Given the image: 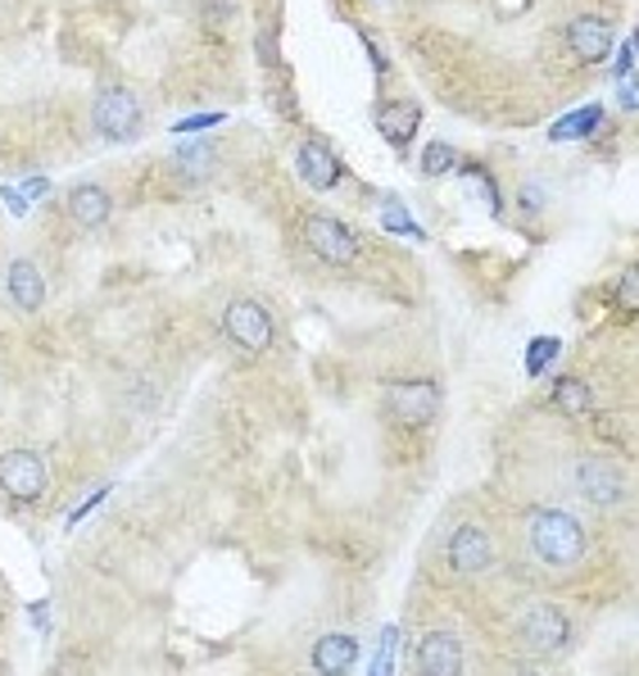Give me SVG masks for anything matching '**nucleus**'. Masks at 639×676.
I'll return each mask as SVG.
<instances>
[{"label": "nucleus", "mask_w": 639, "mask_h": 676, "mask_svg": "<svg viewBox=\"0 0 639 676\" xmlns=\"http://www.w3.org/2000/svg\"><path fill=\"white\" fill-rule=\"evenodd\" d=\"M526 541H531L536 558L549 563V568H572V563L585 558V527L562 513V509H536L531 517H526Z\"/></svg>", "instance_id": "f257e3e1"}, {"label": "nucleus", "mask_w": 639, "mask_h": 676, "mask_svg": "<svg viewBox=\"0 0 639 676\" xmlns=\"http://www.w3.org/2000/svg\"><path fill=\"white\" fill-rule=\"evenodd\" d=\"M91 128H96V137L114 141V145L136 141L141 137V100L128 87H100L91 100Z\"/></svg>", "instance_id": "f03ea898"}, {"label": "nucleus", "mask_w": 639, "mask_h": 676, "mask_svg": "<svg viewBox=\"0 0 639 676\" xmlns=\"http://www.w3.org/2000/svg\"><path fill=\"white\" fill-rule=\"evenodd\" d=\"M46 486H51V472L32 449H5V455H0V491L10 500L36 504L46 495Z\"/></svg>", "instance_id": "7ed1b4c3"}, {"label": "nucleus", "mask_w": 639, "mask_h": 676, "mask_svg": "<svg viewBox=\"0 0 639 676\" xmlns=\"http://www.w3.org/2000/svg\"><path fill=\"white\" fill-rule=\"evenodd\" d=\"M222 331L232 336V341L250 355H263L273 341H277V323L273 314L258 305V299H232L228 314H222Z\"/></svg>", "instance_id": "20e7f679"}, {"label": "nucleus", "mask_w": 639, "mask_h": 676, "mask_svg": "<svg viewBox=\"0 0 639 676\" xmlns=\"http://www.w3.org/2000/svg\"><path fill=\"white\" fill-rule=\"evenodd\" d=\"M517 631H521V645L531 650V654H558L562 645L572 641V622H568V613L553 609V604L526 609L521 622H517Z\"/></svg>", "instance_id": "39448f33"}, {"label": "nucleus", "mask_w": 639, "mask_h": 676, "mask_svg": "<svg viewBox=\"0 0 639 676\" xmlns=\"http://www.w3.org/2000/svg\"><path fill=\"white\" fill-rule=\"evenodd\" d=\"M386 404H390V418L399 427H427V423H436V413H440V386L422 382V378L418 382H395Z\"/></svg>", "instance_id": "423d86ee"}, {"label": "nucleus", "mask_w": 639, "mask_h": 676, "mask_svg": "<svg viewBox=\"0 0 639 676\" xmlns=\"http://www.w3.org/2000/svg\"><path fill=\"white\" fill-rule=\"evenodd\" d=\"M576 491L594 509H617L626 500V472L613 459H581L576 464Z\"/></svg>", "instance_id": "0eeeda50"}, {"label": "nucleus", "mask_w": 639, "mask_h": 676, "mask_svg": "<svg viewBox=\"0 0 639 676\" xmlns=\"http://www.w3.org/2000/svg\"><path fill=\"white\" fill-rule=\"evenodd\" d=\"M305 246L322 259V264H354L359 259V241H354V232L345 228V222H335V218H327V214H313L309 222H305Z\"/></svg>", "instance_id": "6e6552de"}, {"label": "nucleus", "mask_w": 639, "mask_h": 676, "mask_svg": "<svg viewBox=\"0 0 639 676\" xmlns=\"http://www.w3.org/2000/svg\"><path fill=\"white\" fill-rule=\"evenodd\" d=\"M495 563V541L485 527H476V522H463V527L449 536V568L463 573V577H476Z\"/></svg>", "instance_id": "1a4fd4ad"}, {"label": "nucleus", "mask_w": 639, "mask_h": 676, "mask_svg": "<svg viewBox=\"0 0 639 676\" xmlns=\"http://www.w3.org/2000/svg\"><path fill=\"white\" fill-rule=\"evenodd\" d=\"M418 672L422 676H459L463 672V645L454 631H427L418 641Z\"/></svg>", "instance_id": "9d476101"}, {"label": "nucleus", "mask_w": 639, "mask_h": 676, "mask_svg": "<svg viewBox=\"0 0 639 676\" xmlns=\"http://www.w3.org/2000/svg\"><path fill=\"white\" fill-rule=\"evenodd\" d=\"M295 168H299V177L313 186V192H331V186L341 182V160H335V150L327 141H318V137H309L305 145H299Z\"/></svg>", "instance_id": "9b49d317"}, {"label": "nucleus", "mask_w": 639, "mask_h": 676, "mask_svg": "<svg viewBox=\"0 0 639 676\" xmlns=\"http://www.w3.org/2000/svg\"><path fill=\"white\" fill-rule=\"evenodd\" d=\"M568 42H572V51L585 59V64H598V59H608V51H613V23L608 19H598V14H581V19H572L568 23Z\"/></svg>", "instance_id": "f8f14e48"}, {"label": "nucleus", "mask_w": 639, "mask_h": 676, "mask_svg": "<svg viewBox=\"0 0 639 676\" xmlns=\"http://www.w3.org/2000/svg\"><path fill=\"white\" fill-rule=\"evenodd\" d=\"M5 286H10V299L23 309V314H36L46 305V277L32 259H14L10 273H5Z\"/></svg>", "instance_id": "ddd939ff"}, {"label": "nucleus", "mask_w": 639, "mask_h": 676, "mask_svg": "<svg viewBox=\"0 0 639 676\" xmlns=\"http://www.w3.org/2000/svg\"><path fill=\"white\" fill-rule=\"evenodd\" d=\"M418 123H422V115H418V105H412V100H390V105L377 109V132H382L390 145H399V150L412 141Z\"/></svg>", "instance_id": "4468645a"}, {"label": "nucleus", "mask_w": 639, "mask_h": 676, "mask_svg": "<svg viewBox=\"0 0 639 676\" xmlns=\"http://www.w3.org/2000/svg\"><path fill=\"white\" fill-rule=\"evenodd\" d=\"M354 663H359V645L350 635H322L313 645V672H322V676H345V672H354Z\"/></svg>", "instance_id": "2eb2a0df"}, {"label": "nucleus", "mask_w": 639, "mask_h": 676, "mask_svg": "<svg viewBox=\"0 0 639 676\" xmlns=\"http://www.w3.org/2000/svg\"><path fill=\"white\" fill-rule=\"evenodd\" d=\"M109 209H114V205H109L104 186L87 182V186H73V192H68V214L78 218L82 228H100V222H109Z\"/></svg>", "instance_id": "dca6fc26"}, {"label": "nucleus", "mask_w": 639, "mask_h": 676, "mask_svg": "<svg viewBox=\"0 0 639 676\" xmlns=\"http://www.w3.org/2000/svg\"><path fill=\"white\" fill-rule=\"evenodd\" d=\"M553 404L568 413V418H585V413L594 408V391L581 378H558L553 382Z\"/></svg>", "instance_id": "f3484780"}, {"label": "nucleus", "mask_w": 639, "mask_h": 676, "mask_svg": "<svg viewBox=\"0 0 639 676\" xmlns=\"http://www.w3.org/2000/svg\"><path fill=\"white\" fill-rule=\"evenodd\" d=\"M173 168L186 173V182H205L213 173V145L209 141H196V145H186L173 155Z\"/></svg>", "instance_id": "a211bd4d"}, {"label": "nucleus", "mask_w": 639, "mask_h": 676, "mask_svg": "<svg viewBox=\"0 0 639 676\" xmlns=\"http://www.w3.org/2000/svg\"><path fill=\"white\" fill-rule=\"evenodd\" d=\"M594 123H598V105H590V109H576V119H568V123H558V128H553V141L585 137V132H594Z\"/></svg>", "instance_id": "6ab92c4d"}, {"label": "nucleus", "mask_w": 639, "mask_h": 676, "mask_svg": "<svg viewBox=\"0 0 639 676\" xmlns=\"http://www.w3.org/2000/svg\"><path fill=\"white\" fill-rule=\"evenodd\" d=\"M459 164V155H454V145H444V141H431L427 145V155H422V173H449V168H454Z\"/></svg>", "instance_id": "aec40b11"}, {"label": "nucleus", "mask_w": 639, "mask_h": 676, "mask_svg": "<svg viewBox=\"0 0 639 676\" xmlns=\"http://www.w3.org/2000/svg\"><path fill=\"white\" fill-rule=\"evenodd\" d=\"M395 658H399V626H386L382 631V658L372 663V672H377V676L395 672Z\"/></svg>", "instance_id": "412c9836"}, {"label": "nucleus", "mask_w": 639, "mask_h": 676, "mask_svg": "<svg viewBox=\"0 0 639 676\" xmlns=\"http://www.w3.org/2000/svg\"><path fill=\"white\" fill-rule=\"evenodd\" d=\"M558 355V341H536L531 346V359H526V368H531V372H544V363Z\"/></svg>", "instance_id": "4be33fe9"}, {"label": "nucleus", "mask_w": 639, "mask_h": 676, "mask_svg": "<svg viewBox=\"0 0 639 676\" xmlns=\"http://www.w3.org/2000/svg\"><path fill=\"white\" fill-rule=\"evenodd\" d=\"M23 186H27V196H46V192H51V182H46V177H27Z\"/></svg>", "instance_id": "5701e85b"}, {"label": "nucleus", "mask_w": 639, "mask_h": 676, "mask_svg": "<svg viewBox=\"0 0 639 676\" xmlns=\"http://www.w3.org/2000/svg\"><path fill=\"white\" fill-rule=\"evenodd\" d=\"M635 282H639V277H635V269H630V273H626V305H635Z\"/></svg>", "instance_id": "b1692460"}]
</instances>
